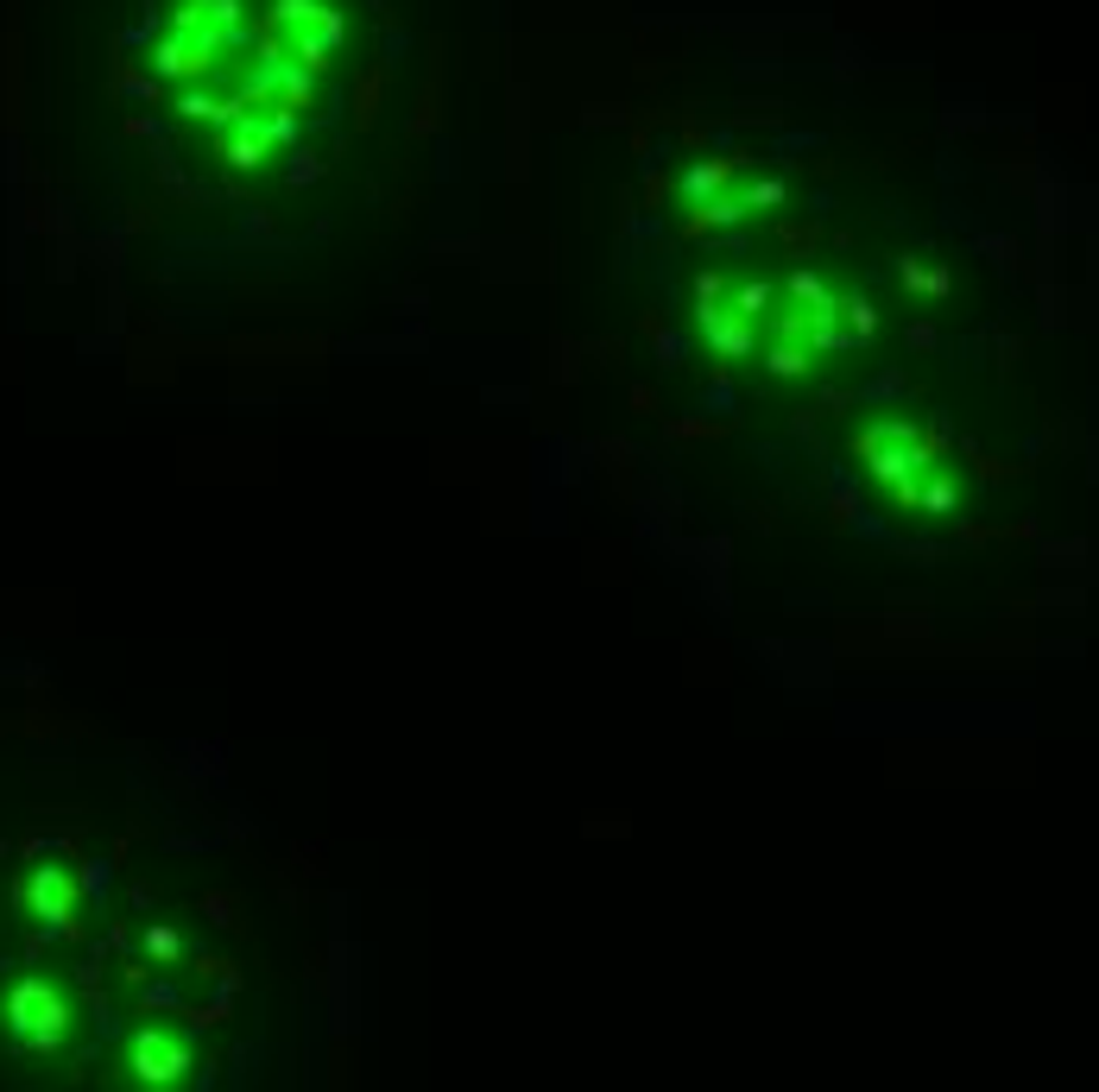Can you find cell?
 Instances as JSON below:
<instances>
[{
	"label": "cell",
	"mask_w": 1099,
	"mask_h": 1092,
	"mask_svg": "<svg viewBox=\"0 0 1099 1092\" xmlns=\"http://www.w3.org/2000/svg\"><path fill=\"white\" fill-rule=\"evenodd\" d=\"M701 322L715 329V347H721V354H746V322H733V316H721V310H701Z\"/></svg>",
	"instance_id": "6da1fadb"
},
{
	"label": "cell",
	"mask_w": 1099,
	"mask_h": 1092,
	"mask_svg": "<svg viewBox=\"0 0 1099 1092\" xmlns=\"http://www.w3.org/2000/svg\"><path fill=\"white\" fill-rule=\"evenodd\" d=\"M916 505H929V512H954V480H929V487H916Z\"/></svg>",
	"instance_id": "7a4b0ae2"
},
{
	"label": "cell",
	"mask_w": 1099,
	"mask_h": 1092,
	"mask_svg": "<svg viewBox=\"0 0 1099 1092\" xmlns=\"http://www.w3.org/2000/svg\"><path fill=\"white\" fill-rule=\"evenodd\" d=\"M904 284L929 291V297H942V291H948V272H923V266H904Z\"/></svg>",
	"instance_id": "3957f363"
},
{
	"label": "cell",
	"mask_w": 1099,
	"mask_h": 1092,
	"mask_svg": "<svg viewBox=\"0 0 1099 1092\" xmlns=\"http://www.w3.org/2000/svg\"><path fill=\"white\" fill-rule=\"evenodd\" d=\"M809 367V354H796V347H778L771 354V373H803Z\"/></svg>",
	"instance_id": "277c9868"
},
{
	"label": "cell",
	"mask_w": 1099,
	"mask_h": 1092,
	"mask_svg": "<svg viewBox=\"0 0 1099 1092\" xmlns=\"http://www.w3.org/2000/svg\"><path fill=\"white\" fill-rule=\"evenodd\" d=\"M847 316H853V335H872V329H879V316H872V304H859V297L847 304Z\"/></svg>",
	"instance_id": "5b68a950"
},
{
	"label": "cell",
	"mask_w": 1099,
	"mask_h": 1092,
	"mask_svg": "<svg viewBox=\"0 0 1099 1092\" xmlns=\"http://www.w3.org/2000/svg\"><path fill=\"white\" fill-rule=\"evenodd\" d=\"M790 291H796L803 304H821V279H809V272H796V279H790Z\"/></svg>",
	"instance_id": "8992f818"
},
{
	"label": "cell",
	"mask_w": 1099,
	"mask_h": 1092,
	"mask_svg": "<svg viewBox=\"0 0 1099 1092\" xmlns=\"http://www.w3.org/2000/svg\"><path fill=\"white\" fill-rule=\"evenodd\" d=\"M765 297H771L765 284H746V291H740V316H758V304H765Z\"/></svg>",
	"instance_id": "52a82bcc"
}]
</instances>
